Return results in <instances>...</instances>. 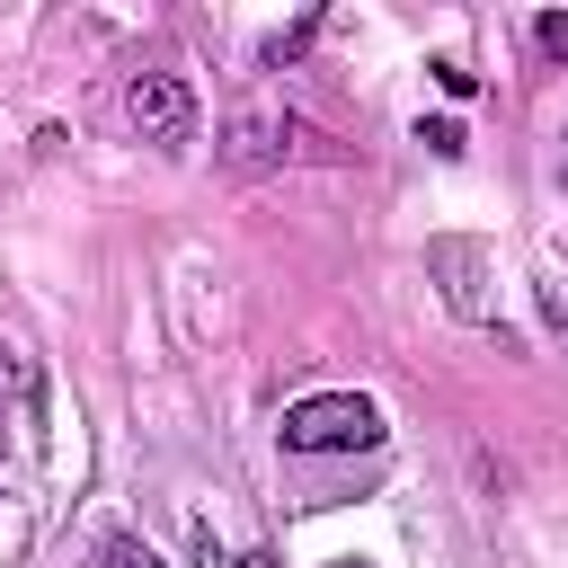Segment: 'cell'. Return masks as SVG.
Returning a JSON list of instances; mask_svg holds the SVG:
<instances>
[{
	"mask_svg": "<svg viewBox=\"0 0 568 568\" xmlns=\"http://www.w3.org/2000/svg\"><path fill=\"white\" fill-rule=\"evenodd\" d=\"M275 435H284V453H364V444H382V408L355 390H320V399H293Z\"/></svg>",
	"mask_w": 568,
	"mask_h": 568,
	"instance_id": "1",
	"label": "cell"
},
{
	"mask_svg": "<svg viewBox=\"0 0 568 568\" xmlns=\"http://www.w3.org/2000/svg\"><path fill=\"white\" fill-rule=\"evenodd\" d=\"M124 124H133L142 142H186V124H195L186 80H178V71H133V80H124Z\"/></svg>",
	"mask_w": 568,
	"mask_h": 568,
	"instance_id": "2",
	"label": "cell"
},
{
	"mask_svg": "<svg viewBox=\"0 0 568 568\" xmlns=\"http://www.w3.org/2000/svg\"><path fill=\"white\" fill-rule=\"evenodd\" d=\"M302 142H320V133H302L293 115H240L231 142H222V160H231V169H275V160H293Z\"/></svg>",
	"mask_w": 568,
	"mask_h": 568,
	"instance_id": "3",
	"label": "cell"
},
{
	"mask_svg": "<svg viewBox=\"0 0 568 568\" xmlns=\"http://www.w3.org/2000/svg\"><path fill=\"white\" fill-rule=\"evenodd\" d=\"M541 44H550V53H568V18H541Z\"/></svg>",
	"mask_w": 568,
	"mask_h": 568,
	"instance_id": "4",
	"label": "cell"
},
{
	"mask_svg": "<svg viewBox=\"0 0 568 568\" xmlns=\"http://www.w3.org/2000/svg\"><path fill=\"white\" fill-rule=\"evenodd\" d=\"M115 568H160V559L151 550H115Z\"/></svg>",
	"mask_w": 568,
	"mask_h": 568,
	"instance_id": "5",
	"label": "cell"
},
{
	"mask_svg": "<svg viewBox=\"0 0 568 568\" xmlns=\"http://www.w3.org/2000/svg\"><path fill=\"white\" fill-rule=\"evenodd\" d=\"M559 320H568V302H559Z\"/></svg>",
	"mask_w": 568,
	"mask_h": 568,
	"instance_id": "6",
	"label": "cell"
},
{
	"mask_svg": "<svg viewBox=\"0 0 568 568\" xmlns=\"http://www.w3.org/2000/svg\"><path fill=\"white\" fill-rule=\"evenodd\" d=\"M559 178H568V169H559Z\"/></svg>",
	"mask_w": 568,
	"mask_h": 568,
	"instance_id": "7",
	"label": "cell"
}]
</instances>
